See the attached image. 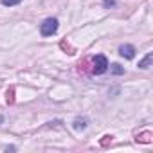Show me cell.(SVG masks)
<instances>
[{
	"instance_id": "7a4b0ae2",
	"label": "cell",
	"mask_w": 153,
	"mask_h": 153,
	"mask_svg": "<svg viewBox=\"0 0 153 153\" xmlns=\"http://www.w3.org/2000/svg\"><path fill=\"white\" fill-rule=\"evenodd\" d=\"M108 59H106V56H103V54H97L96 58H94V74H105L106 70H108Z\"/></svg>"
},
{
	"instance_id": "6da1fadb",
	"label": "cell",
	"mask_w": 153,
	"mask_h": 153,
	"mask_svg": "<svg viewBox=\"0 0 153 153\" xmlns=\"http://www.w3.org/2000/svg\"><path fill=\"white\" fill-rule=\"evenodd\" d=\"M56 31H58V20H56V18H47V20H43V24L40 25L42 36H52Z\"/></svg>"
},
{
	"instance_id": "52a82bcc",
	"label": "cell",
	"mask_w": 153,
	"mask_h": 153,
	"mask_svg": "<svg viewBox=\"0 0 153 153\" xmlns=\"http://www.w3.org/2000/svg\"><path fill=\"white\" fill-rule=\"evenodd\" d=\"M4 6H16V4H20L22 0H0Z\"/></svg>"
},
{
	"instance_id": "ba28073f",
	"label": "cell",
	"mask_w": 153,
	"mask_h": 153,
	"mask_svg": "<svg viewBox=\"0 0 153 153\" xmlns=\"http://www.w3.org/2000/svg\"><path fill=\"white\" fill-rule=\"evenodd\" d=\"M2 121H4V117H2V115H0V124H2Z\"/></svg>"
},
{
	"instance_id": "3957f363",
	"label": "cell",
	"mask_w": 153,
	"mask_h": 153,
	"mask_svg": "<svg viewBox=\"0 0 153 153\" xmlns=\"http://www.w3.org/2000/svg\"><path fill=\"white\" fill-rule=\"evenodd\" d=\"M119 54H121L123 58H126V59H131V58L135 56V47L130 45V43H124V45L119 47Z\"/></svg>"
},
{
	"instance_id": "8992f818",
	"label": "cell",
	"mask_w": 153,
	"mask_h": 153,
	"mask_svg": "<svg viewBox=\"0 0 153 153\" xmlns=\"http://www.w3.org/2000/svg\"><path fill=\"white\" fill-rule=\"evenodd\" d=\"M112 72H114V74H124V68H121V65L114 63V65H112Z\"/></svg>"
},
{
	"instance_id": "277c9868",
	"label": "cell",
	"mask_w": 153,
	"mask_h": 153,
	"mask_svg": "<svg viewBox=\"0 0 153 153\" xmlns=\"http://www.w3.org/2000/svg\"><path fill=\"white\" fill-rule=\"evenodd\" d=\"M151 61H153V54H151V52H148V54L144 56V59H140V61H139V68H144V70H146V68H149V67H151Z\"/></svg>"
},
{
	"instance_id": "5b68a950",
	"label": "cell",
	"mask_w": 153,
	"mask_h": 153,
	"mask_svg": "<svg viewBox=\"0 0 153 153\" xmlns=\"http://www.w3.org/2000/svg\"><path fill=\"white\" fill-rule=\"evenodd\" d=\"M74 128L76 130H85L87 128V119H76V123H74Z\"/></svg>"
}]
</instances>
